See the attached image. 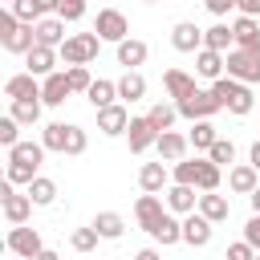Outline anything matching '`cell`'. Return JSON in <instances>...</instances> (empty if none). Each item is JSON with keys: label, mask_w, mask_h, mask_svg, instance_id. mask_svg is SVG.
Returning <instances> with one entry per match:
<instances>
[{"label": "cell", "mask_w": 260, "mask_h": 260, "mask_svg": "<svg viewBox=\"0 0 260 260\" xmlns=\"http://www.w3.org/2000/svg\"><path fill=\"white\" fill-rule=\"evenodd\" d=\"M98 49H102V37L98 32H73V37H65V45L57 53H61L65 65H89L98 57Z\"/></svg>", "instance_id": "6da1fadb"}, {"label": "cell", "mask_w": 260, "mask_h": 260, "mask_svg": "<svg viewBox=\"0 0 260 260\" xmlns=\"http://www.w3.org/2000/svg\"><path fill=\"white\" fill-rule=\"evenodd\" d=\"M179 106V118H187V122H199V118H215L223 106H219V98L211 93V89H195V93H187L183 102H175Z\"/></svg>", "instance_id": "7a4b0ae2"}, {"label": "cell", "mask_w": 260, "mask_h": 260, "mask_svg": "<svg viewBox=\"0 0 260 260\" xmlns=\"http://www.w3.org/2000/svg\"><path fill=\"white\" fill-rule=\"evenodd\" d=\"M32 199H28V191L20 195L16 191V183H8L4 179V187H0V211H4V219L8 223H28V215H32Z\"/></svg>", "instance_id": "3957f363"}, {"label": "cell", "mask_w": 260, "mask_h": 260, "mask_svg": "<svg viewBox=\"0 0 260 260\" xmlns=\"http://www.w3.org/2000/svg\"><path fill=\"white\" fill-rule=\"evenodd\" d=\"M8 252L12 256H20V260H37L41 252H45V244H41V232L37 228H24V223H12V232H8Z\"/></svg>", "instance_id": "277c9868"}, {"label": "cell", "mask_w": 260, "mask_h": 260, "mask_svg": "<svg viewBox=\"0 0 260 260\" xmlns=\"http://www.w3.org/2000/svg\"><path fill=\"white\" fill-rule=\"evenodd\" d=\"M228 77H236V81H244V85H256V81H260V53L232 49V53H228Z\"/></svg>", "instance_id": "5b68a950"}, {"label": "cell", "mask_w": 260, "mask_h": 260, "mask_svg": "<svg viewBox=\"0 0 260 260\" xmlns=\"http://www.w3.org/2000/svg\"><path fill=\"white\" fill-rule=\"evenodd\" d=\"M93 32H98L102 41L118 45V41H126V37H130V20H126L118 8H102V12H98V20H93Z\"/></svg>", "instance_id": "8992f818"}, {"label": "cell", "mask_w": 260, "mask_h": 260, "mask_svg": "<svg viewBox=\"0 0 260 260\" xmlns=\"http://www.w3.org/2000/svg\"><path fill=\"white\" fill-rule=\"evenodd\" d=\"M162 215H167V199H158V195L142 191V195H138V203H134V219H138V228H142V232H150Z\"/></svg>", "instance_id": "52a82bcc"}, {"label": "cell", "mask_w": 260, "mask_h": 260, "mask_svg": "<svg viewBox=\"0 0 260 260\" xmlns=\"http://www.w3.org/2000/svg\"><path fill=\"white\" fill-rule=\"evenodd\" d=\"M57 49H49V45H32L28 53H24V69L32 73V77H49V73H57Z\"/></svg>", "instance_id": "ba28073f"}, {"label": "cell", "mask_w": 260, "mask_h": 260, "mask_svg": "<svg viewBox=\"0 0 260 260\" xmlns=\"http://www.w3.org/2000/svg\"><path fill=\"white\" fill-rule=\"evenodd\" d=\"M69 93H73V85H69V73H65V69L41 77V102H45V106H65Z\"/></svg>", "instance_id": "9c48e42d"}, {"label": "cell", "mask_w": 260, "mask_h": 260, "mask_svg": "<svg viewBox=\"0 0 260 260\" xmlns=\"http://www.w3.org/2000/svg\"><path fill=\"white\" fill-rule=\"evenodd\" d=\"M126 138H130V150H134V154H142V150H150V146L158 142V130H154V122L142 114V118H130Z\"/></svg>", "instance_id": "30bf717a"}, {"label": "cell", "mask_w": 260, "mask_h": 260, "mask_svg": "<svg viewBox=\"0 0 260 260\" xmlns=\"http://www.w3.org/2000/svg\"><path fill=\"white\" fill-rule=\"evenodd\" d=\"M211 219L207 215H199V211H191V215H183V244H191V248H207L211 244Z\"/></svg>", "instance_id": "8fae6325"}, {"label": "cell", "mask_w": 260, "mask_h": 260, "mask_svg": "<svg viewBox=\"0 0 260 260\" xmlns=\"http://www.w3.org/2000/svg\"><path fill=\"white\" fill-rule=\"evenodd\" d=\"M171 45H175L179 53H199V49H203V28H199L195 20H179V24L171 28Z\"/></svg>", "instance_id": "7c38bea8"}, {"label": "cell", "mask_w": 260, "mask_h": 260, "mask_svg": "<svg viewBox=\"0 0 260 260\" xmlns=\"http://www.w3.org/2000/svg\"><path fill=\"white\" fill-rule=\"evenodd\" d=\"M4 98L8 102H24V98H41V77H32L28 69L24 73H12L4 81Z\"/></svg>", "instance_id": "4fadbf2b"}, {"label": "cell", "mask_w": 260, "mask_h": 260, "mask_svg": "<svg viewBox=\"0 0 260 260\" xmlns=\"http://www.w3.org/2000/svg\"><path fill=\"white\" fill-rule=\"evenodd\" d=\"M126 126H130V114H126V106H122V102H114V106L98 110V130H102L106 138H118V134H126Z\"/></svg>", "instance_id": "5bb4252c"}, {"label": "cell", "mask_w": 260, "mask_h": 260, "mask_svg": "<svg viewBox=\"0 0 260 260\" xmlns=\"http://www.w3.org/2000/svg\"><path fill=\"white\" fill-rule=\"evenodd\" d=\"M187 146H191V138L179 134V130H162L158 142H154V150H158L162 162H179V158H187Z\"/></svg>", "instance_id": "9a60e30c"}, {"label": "cell", "mask_w": 260, "mask_h": 260, "mask_svg": "<svg viewBox=\"0 0 260 260\" xmlns=\"http://www.w3.org/2000/svg\"><path fill=\"white\" fill-rule=\"evenodd\" d=\"M175 179H171V171H167V162L158 158V162H142V171H138V187L142 191H150V195H158V191H167Z\"/></svg>", "instance_id": "2e32d148"}, {"label": "cell", "mask_w": 260, "mask_h": 260, "mask_svg": "<svg viewBox=\"0 0 260 260\" xmlns=\"http://www.w3.org/2000/svg\"><path fill=\"white\" fill-rule=\"evenodd\" d=\"M195 207H199L195 187H187V183H171V187H167V211H175V215H191Z\"/></svg>", "instance_id": "e0dca14e"}, {"label": "cell", "mask_w": 260, "mask_h": 260, "mask_svg": "<svg viewBox=\"0 0 260 260\" xmlns=\"http://www.w3.org/2000/svg\"><path fill=\"white\" fill-rule=\"evenodd\" d=\"M232 32H236V49H248V53H260V20L256 16H244L232 20Z\"/></svg>", "instance_id": "ac0fdd59"}, {"label": "cell", "mask_w": 260, "mask_h": 260, "mask_svg": "<svg viewBox=\"0 0 260 260\" xmlns=\"http://www.w3.org/2000/svg\"><path fill=\"white\" fill-rule=\"evenodd\" d=\"M32 32H37V45H49V49H61L65 45V20L61 16H41L32 24Z\"/></svg>", "instance_id": "d6986e66"}, {"label": "cell", "mask_w": 260, "mask_h": 260, "mask_svg": "<svg viewBox=\"0 0 260 260\" xmlns=\"http://www.w3.org/2000/svg\"><path fill=\"white\" fill-rule=\"evenodd\" d=\"M195 73H199V77H207V81L223 77V73H228V53H215V49H199V53H195Z\"/></svg>", "instance_id": "ffe728a7"}, {"label": "cell", "mask_w": 260, "mask_h": 260, "mask_svg": "<svg viewBox=\"0 0 260 260\" xmlns=\"http://www.w3.org/2000/svg\"><path fill=\"white\" fill-rule=\"evenodd\" d=\"M256 167L252 162H236V167H228V191H236V195H252L260 183H256Z\"/></svg>", "instance_id": "44dd1931"}, {"label": "cell", "mask_w": 260, "mask_h": 260, "mask_svg": "<svg viewBox=\"0 0 260 260\" xmlns=\"http://www.w3.org/2000/svg\"><path fill=\"white\" fill-rule=\"evenodd\" d=\"M162 89H167V98L183 102V98H187V93H195L199 85H195V77H191L187 69H167V73H162Z\"/></svg>", "instance_id": "7402d4cb"}, {"label": "cell", "mask_w": 260, "mask_h": 260, "mask_svg": "<svg viewBox=\"0 0 260 260\" xmlns=\"http://www.w3.org/2000/svg\"><path fill=\"white\" fill-rule=\"evenodd\" d=\"M195 211H199V215H207L211 223H223V219L232 215V203H228V195H219V191H203Z\"/></svg>", "instance_id": "603a6c76"}, {"label": "cell", "mask_w": 260, "mask_h": 260, "mask_svg": "<svg viewBox=\"0 0 260 260\" xmlns=\"http://www.w3.org/2000/svg\"><path fill=\"white\" fill-rule=\"evenodd\" d=\"M150 240H154V244H162V248L179 244V240H183V219H175V211H167V215L150 228Z\"/></svg>", "instance_id": "cb8c5ba5"}, {"label": "cell", "mask_w": 260, "mask_h": 260, "mask_svg": "<svg viewBox=\"0 0 260 260\" xmlns=\"http://www.w3.org/2000/svg\"><path fill=\"white\" fill-rule=\"evenodd\" d=\"M203 49H215V53H232L236 49V32H232V24H211V28H203Z\"/></svg>", "instance_id": "d4e9b609"}, {"label": "cell", "mask_w": 260, "mask_h": 260, "mask_svg": "<svg viewBox=\"0 0 260 260\" xmlns=\"http://www.w3.org/2000/svg\"><path fill=\"white\" fill-rule=\"evenodd\" d=\"M146 41H138V37H126V41H118V65L122 69H138L142 61H146Z\"/></svg>", "instance_id": "484cf974"}, {"label": "cell", "mask_w": 260, "mask_h": 260, "mask_svg": "<svg viewBox=\"0 0 260 260\" xmlns=\"http://www.w3.org/2000/svg\"><path fill=\"white\" fill-rule=\"evenodd\" d=\"M118 98H122V102H142V98H146V77H142L138 69H126V73L118 77Z\"/></svg>", "instance_id": "4316f807"}, {"label": "cell", "mask_w": 260, "mask_h": 260, "mask_svg": "<svg viewBox=\"0 0 260 260\" xmlns=\"http://www.w3.org/2000/svg\"><path fill=\"white\" fill-rule=\"evenodd\" d=\"M8 8L16 12V20H24V24H37L41 16H49V12H53V0H12Z\"/></svg>", "instance_id": "83f0119b"}, {"label": "cell", "mask_w": 260, "mask_h": 260, "mask_svg": "<svg viewBox=\"0 0 260 260\" xmlns=\"http://www.w3.org/2000/svg\"><path fill=\"white\" fill-rule=\"evenodd\" d=\"M89 106L93 110H106V106H114L118 102V81H106V77H93V85H89Z\"/></svg>", "instance_id": "f1b7e54d"}, {"label": "cell", "mask_w": 260, "mask_h": 260, "mask_svg": "<svg viewBox=\"0 0 260 260\" xmlns=\"http://www.w3.org/2000/svg\"><path fill=\"white\" fill-rule=\"evenodd\" d=\"M252 106H256V93H252V85L236 81V89H232V98L223 102V110H228V114H236V118H244V114H252Z\"/></svg>", "instance_id": "f546056e"}, {"label": "cell", "mask_w": 260, "mask_h": 260, "mask_svg": "<svg viewBox=\"0 0 260 260\" xmlns=\"http://www.w3.org/2000/svg\"><path fill=\"white\" fill-rule=\"evenodd\" d=\"M28 199H32L37 207H53V203H57V183H53L49 175H37V179L28 183Z\"/></svg>", "instance_id": "4dcf8cb0"}, {"label": "cell", "mask_w": 260, "mask_h": 260, "mask_svg": "<svg viewBox=\"0 0 260 260\" xmlns=\"http://www.w3.org/2000/svg\"><path fill=\"white\" fill-rule=\"evenodd\" d=\"M93 228H98V236H102V240H122L126 219H122L118 211H98V215H93Z\"/></svg>", "instance_id": "1f68e13d"}, {"label": "cell", "mask_w": 260, "mask_h": 260, "mask_svg": "<svg viewBox=\"0 0 260 260\" xmlns=\"http://www.w3.org/2000/svg\"><path fill=\"white\" fill-rule=\"evenodd\" d=\"M8 162H32V167H41L45 162V142H16V146H8Z\"/></svg>", "instance_id": "d6a6232c"}, {"label": "cell", "mask_w": 260, "mask_h": 260, "mask_svg": "<svg viewBox=\"0 0 260 260\" xmlns=\"http://www.w3.org/2000/svg\"><path fill=\"white\" fill-rule=\"evenodd\" d=\"M146 118H150V122H154V130L162 134V130H171V126H175V118H179V106H175V102H154V106L146 110Z\"/></svg>", "instance_id": "836d02e7"}, {"label": "cell", "mask_w": 260, "mask_h": 260, "mask_svg": "<svg viewBox=\"0 0 260 260\" xmlns=\"http://www.w3.org/2000/svg\"><path fill=\"white\" fill-rule=\"evenodd\" d=\"M187 138H191V146H195V150H211L219 134H215L211 118H199V122H191V134H187Z\"/></svg>", "instance_id": "e575fe53"}, {"label": "cell", "mask_w": 260, "mask_h": 260, "mask_svg": "<svg viewBox=\"0 0 260 260\" xmlns=\"http://www.w3.org/2000/svg\"><path fill=\"white\" fill-rule=\"evenodd\" d=\"M41 106H45L41 98H24V102H12V106H8V114H12L20 126H32V122L41 118Z\"/></svg>", "instance_id": "d590c367"}, {"label": "cell", "mask_w": 260, "mask_h": 260, "mask_svg": "<svg viewBox=\"0 0 260 260\" xmlns=\"http://www.w3.org/2000/svg\"><path fill=\"white\" fill-rule=\"evenodd\" d=\"M65 138H69V122H49V126L41 130V142H45V150H57V154H65Z\"/></svg>", "instance_id": "8d00e7d4"}, {"label": "cell", "mask_w": 260, "mask_h": 260, "mask_svg": "<svg viewBox=\"0 0 260 260\" xmlns=\"http://www.w3.org/2000/svg\"><path fill=\"white\" fill-rule=\"evenodd\" d=\"M32 45H37V32H32V24H24V20H20V28L4 41V49H8V53H20V57H24Z\"/></svg>", "instance_id": "74e56055"}, {"label": "cell", "mask_w": 260, "mask_h": 260, "mask_svg": "<svg viewBox=\"0 0 260 260\" xmlns=\"http://www.w3.org/2000/svg\"><path fill=\"white\" fill-rule=\"evenodd\" d=\"M199 167H203V158H179V162L171 167V179H175V183H187V187H195V179H199Z\"/></svg>", "instance_id": "f35d334b"}, {"label": "cell", "mask_w": 260, "mask_h": 260, "mask_svg": "<svg viewBox=\"0 0 260 260\" xmlns=\"http://www.w3.org/2000/svg\"><path fill=\"white\" fill-rule=\"evenodd\" d=\"M219 179H223V167H219V162H211V158H203L195 187H199V191H219Z\"/></svg>", "instance_id": "ab89813d"}, {"label": "cell", "mask_w": 260, "mask_h": 260, "mask_svg": "<svg viewBox=\"0 0 260 260\" xmlns=\"http://www.w3.org/2000/svg\"><path fill=\"white\" fill-rule=\"evenodd\" d=\"M53 16H61L65 24H73V20L85 16V0H53Z\"/></svg>", "instance_id": "60d3db41"}, {"label": "cell", "mask_w": 260, "mask_h": 260, "mask_svg": "<svg viewBox=\"0 0 260 260\" xmlns=\"http://www.w3.org/2000/svg\"><path fill=\"white\" fill-rule=\"evenodd\" d=\"M207 158L219 162V167H232V162H236V142H232V138H215V146L207 150Z\"/></svg>", "instance_id": "b9f144b4"}, {"label": "cell", "mask_w": 260, "mask_h": 260, "mask_svg": "<svg viewBox=\"0 0 260 260\" xmlns=\"http://www.w3.org/2000/svg\"><path fill=\"white\" fill-rule=\"evenodd\" d=\"M37 175H41V167H32V162H8V171H4L8 183H32Z\"/></svg>", "instance_id": "7bdbcfd3"}, {"label": "cell", "mask_w": 260, "mask_h": 260, "mask_svg": "<svg viewBox=\"0 0 260 260\" xmlns=\"http://www.w3.org/2000/svg\"><path fill=\"white\" fill-rule=\"evenodd\" d=\"M65 73H69V85H73V93H89L93 77H89V69H85V65H65Z\"/></svg>", "instance_id": "ee69618b"}, {"label": "cell", "mask_w": 260, "mask_h": 260, "mask_svg": "<svg viewBox=\"0 0 260 260\" xmlns=\"http://www.w3.org/2000/svg\"><path fill=\"white\" fill-rule=\"evenodd\" d=\"M16 142H20V122H16L12 114H4V118H0V146L8 150V146H16Z\"/></svg>", "instance_id": "f6af8a7d"}, {"label": "cell", "mask_w": 260, "mask_h": 260, "mask_svg": "<svg viewBox=\"0 0 260 260\" xmlns=\"http://www.w3.org/2000/svg\"><path fill=\"white\" fill-rule=\"evenodd\" d=\"M98 240H102V236H98V228H93V223H89V228H77V232H73V240H69V244H73V248H77V252H93V248H98Z\"/></svg>", "instance_id": "bcb514c9"}, {"label": "cell", "mask_w": 260, "mask_h": 260, "mask_svg": "<svg viewBox=\"0 0 260 260\" xmlns=\"http://www.w3.org/2000/svg\"><path fill=\"white\" fill-rule=\"evenodd\" d=\"M85 146H89V138H85V130H81L77 122H69V138H65V154H85Z\"/></svg>", "instance_id": "7dc6e473"}, {"label": "cell", "mask_w": 260, "mask_h": 260, "mask_svg": "<svg viewBox=\"0 0 260 260\" xmlns=\"http://www.w3.org/2000/svg\"><path fill=\"white\" fill-rule=\"evenodd\" d=\"M223 260H256V248H252L248 240H236V244H228Z\"/></svg>", "instance_id": "c3c4849f"}, {"label": "cell", "mask_w": 260, "mask_h": 260, "mask_svg": "<svg viewBox=\"0 0 260 260\" xmlns=\"http://www.w3.org/2000/svg\"><path fill=\"white\" fill-rule=\"evenodd\" d=\"M16 28H20L16 12H12V8H4V12H0V45H4V41H8V37H12Z\"/></svg>", "instance_id": "681fc988"}, {"label": "cell", "mask_w": 260, "mask_h": 260, "mask_svg": "<svg viewBox=\"0 0 260 260\" xmlns=\"http://www.w3.org/2000/svg\"><path fill=\"white\" fill-rule=\"evenodd\" d=\"M244 240H248V244L260 252V211H252V219L244 223Z\"/></svg>", "instance_id": "f907efd6"}, {"label": "cell", "mask_w": 260, "mask_h": 260, "mask_svg": "<svg viewBox=\"0 0 260 260\" xmlns=\"http://www.w3.org/2000/svg\"><path fill=\"white\" fill-rule=\"evenodd\" d=\"M203 4H207L211 16H228L232 8H240V0H203Z\"/></svg>", "instance_id": "816d5d0a"}, {"label": "cell", "mask_w": 260, "mask_h": 260, "mask_svg": "<svg viewBox=\"0 0 260 260\" xmlns=\"http://www.w3.org/2000/svg\"><path fill=\"white\" fill-rule=\"evenodd\" d=\"M240 12H244V16H256V20H260V0H240Z\"/></svg>", "instance_id": "f5cc1de1"}, {"label": "cell", "mask_w": 260, "mask_h": 260, "mask_svg": "<svg viewBox=\"0 0 260 260\" xmlns=\"http://www.w3.org/2000/svg\"><path fill=\"white\" fill-rule=\"evenodd\" d=\"M248 162H252V167H256V171H260V138H256V142H252V150H248Z\"/></svg>", "instance_id": "db71d44e"}, {"label": "cell", "mask_w": 260, "mask_h": 260, "mask_svg": "<svg viewBox=\"0 0 260 260\" xmlns=\"http://www.w3.org/2000/svg\"><path fill=\"white\" fill-rule=\"evenodd\" d=\"M134 260H158V252L154 248H142V252H134Z\"/></svg>", "instance_id": "11a10c76"}, {"label": "cell", "mask_w": 260, "mask_h": 260, "mask_svg": "<svg viewBox=\"0 0 260 260\" xmlns=\"http://www.w3.org/2000/svg\"><path fill=\"white\" fill-rule=\"evenodd\" d=\"M248 203H252V211H260V187H256V191L248 195Z\"/></svg>", "instance_id": "9f6ffc18"}, {"label": "cell", "mask_w": 260, "mask_h": 260, "mask_svg": "<svg viewBox=\"0 0 260 260\" xmlns=\"http://www.w3.org/2000/svg\"><path fill=\"white\" fill-rule=\"evenodd\" d=\"M37 260H61V256H57V252H53V248H45V252H41V256H37Z\"/></svg>", "instance_id": "6f0895ef"}, {"label": "cell", "mask_w": 260, "mask_h": 260, "mask_svg": "<svg viewBox=\"0 0 260 260\" xmlns=\"http://www.w3.org/2000/svg\"><path fill=\"white\" fill-rule=\"evenodd\" d=\"M146 4H158V0H146Z\"/></svg>", "instance_id": "680465c9"}, {"label": "cell", "mask_w": 260, "mask_h": 260, "mask_svg": "<svg viewBox=\"0 0 260 260\" xmlns=\"http://www.w3.org/2000/svg\"><path fill=\"white\" fill-rule=\"evenodd\" d=\"M4 4H12V0H4Z\"/></svg>", "instance_id": "91938a15"}, {"label": "cell", "mask_w": 260, "mask_h": 260, "mask_svg": "<svg viewBox=\"0 0 260 260\" xmlns=\"http://www.w3.org/2000/svg\"><path fill=\"white\" fill-rule=\"evenodd\" d=\"M256 260H260V252H256Z\"/></svg>", "instance_id": "94428289"}]
</instances>
